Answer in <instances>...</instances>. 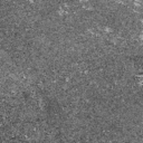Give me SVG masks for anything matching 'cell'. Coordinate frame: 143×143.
<instances>
[{"instance_id":"obj_1","label":"cell","mask_w":143,"mask_h":143,"mask_svg":"<svg viewBox=\"0 0 143 143\" xmlns=\"http://www.w3.org/2000/svg\"><path fill=\"white\" fill-rule=\"evenodd\" d=\"M139 40H140V43L143 44V36H140V37H139Z\"/></svg>"},{"instance_id":"obj_2","label":"cell","mask_w":143,"mask_h":143,"mask_svg":"<svg viewBox=\"0 0 143 143\" xmlns=\"http://www.w3.org/2000/svg\"><path fill=\"white\" fill-rule=\"evenodd\" d=\"M131 1H135V0H131Z\"/></svg>"}]
</instances>
